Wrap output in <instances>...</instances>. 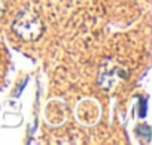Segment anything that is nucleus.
Listing matches in <instances>:
<instances>
[{
  "label": "nucleus",
  "mask_w": 152,
  "mask_h": 145,
  "mask_svg": "<svg viewBox=\"0 0 152 145\" xmlns=\"http://www.w3.org/2000/svg\"><path fill=\"white\" fill-rule=\"evenodd\" d=\"M6 8H8V0H0V17H3Z\"/></svg>",
  "instance_id": "nucleus-4"
},
{
  "label": "nucleus",
  "mask_w": 152,
  "mask_h": 145,
  "mask_svg": "<svg viewBox=\"0 0 152 145\" xmlns=\"http://www.w3.org/2000/svg\"><path fill=\"white\" fill-rule=\"evenodd\" d=\"M12 32L24 42H36L45 32L42 18L33 11H23L12 23Z\"/></svg>",
  "instance_id": "nucleus-1"
},
{
  "label": "nucleus",
  "mask_w": 152,
  "mask_h": 145,
  "mask_svg": "<svg viewBox=\"0 0 152 145\" xmlns=\"http://www.w3.org/2000/svg\"><path fill=\"white\" fill-rule=\"evenodd\" d=\"M137 133H139L140 138H143L145 142H149V141H151V127H149L148 124L140 126V127L137 129Z\"/></svg>",
  "instance_id": "nucleus-3"
},
{
  "label": "nucleus",
  "mask_w": 152,
  "mask_h": 145,
  "mask_svg": "<svg viewBox=\"0 0 152 145\" xmlns=\"http://www.w3.org/2000/svg\"><path fill=\"white\" fill-rule=\"evenodd\" d=\"M128 78V72L115 60H106L99 72V85L103 91H112L121 81Z\"/></svg>",
  "instance_id": "nucleus-2"
}]
</instances>
